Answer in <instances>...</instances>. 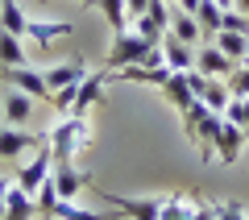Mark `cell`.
Wrapping results in <instances>:
<instances>
[{"instance_id": "obj_26", "label": "cell", "mask_w": 249, "mask_h": 220, "mask_svg": "<svg viewBox=\"0 0 249 220\" xmlns=\"http://www.w3.org/2000/svg\"><path fill=\"white\" fill-rule=\"evenodd\" d=\"M224 116H229L232 125H241V129L249 133V96H245V100H241V96H232V100H229V108H224Z\"/></svg>"}, {"instance_id": "obj_34", "label": "cell", "mask_w": 249, "mask_h": 220, "mask_svg": "<svg viewBox=\"0 0 249 220\" xmlns=\"http://www.w3.org/2000/svg\"><path fill=\"white\" fill-rule=\"evenodd\" d=\"M175 4H178L183 13H199V4H204V0H175Z\"/></svg>"}, {"instance_id": "obj_23", "label": "cell", "mask_w": 249, "mask_h": 220, "mask_svg": "<svg viewBox=\"0 0 249 220\" xmlns=\"http://www.w3.org/2000/svg\"><path fill=\"white\" fill-rule=\"evenodd\" d=\"M100 13H104V21L112 25V34H121L124 25H129V4L124 0H91Z\"/></svg>"}, {"instance_id": "obj_13", "label": "cell", "mask_w": 249, "mask_h": 220, "mask_svg": "<svg viewBox=\"0 0 249 220\" xmlns=\"http://www.w3.org/2000/svg\"><path fill=\"white\" fill-rule=\"evenodd\" d=\"M166 34H175L183 46H204V29H199L196 13H183V9H170V29Z\"/></svg>"}, {"instance_id": "obj_31", "label": "cell", "mask_w": 249, "mask_h": 220, "mask_svg": "<svg viewBox=\"0 0 249 220\" xmlns=\"http://www.w3.org/2000/svg\"><path fill=\"white\" fill-rule=\"evenodd\" d=\"M142 17H150L158 29H170V4H166V0H150V9H145Z\"/></svg>"}, {"instance_id": "obj_3", "label": "cell", "mask_w": 249, "mask_h": 220, "mask_svg": "<svg viewBox=\"0 0 249 220\" xmlns=\"http://www.w3.org/2000/svg\"><path fill=\"white\" fill-rule=\"evenodd\" d=\"M0 75H4V83H9V88L25 92V96H34V100H50L46 75H42V67H34V62H25V67H0Z\"/></svg>"}, {"instance_id": "obj_38", "label": "cell", "mask_w": 249, "mask_h": 220, "mask_svg": "<svg viewBox=\"0 0 249 220\" xmlns=\"http://www.w3.org/2000/svg\"><path fill=\"white\" fill-rule=\"evenodd\" d=\"M79 4H91V0H79Z\"/></svg>"}, {"instance_id": "obj_25", "label": "cell", "mask_w": 249, "mask_h": 220, "mask_svg": "<svg viewBox=\"0 0 249 220\" xmlns=\"http://www.w3.org/2000/svg\"><path fill=\"white\" fill-rule=\"evenodd\" d=\"M199 100H204L212 112H224V108H229V100H232V92H229V83H224V79H212V83H208V92H204Z\"/></svg>"}, {"instance_id": "obj_14", "label": "cell", "mask_w": 249, "mask_h": 220, "mask_svg": "<svg viewBox=\"0 0 249 220\" xmlns=\"http://www.w3.org/2000/svg\"><path fill=\"white\" fill-rule=\"evenodd\" d=\"M29 116H34V96H25V92L9 88V92H4V125H17V129H25Z\"/></svg>"}, {"instance_id": "obj_2", "label": "cell", "mask_w": 249, "mask_h": 220, "mask_svg": "<svg viewBox=\"0 0 249 220\" xmlns=\"http://www.w3.org/2000/svg\"><path fill=\"white\" fill-rule=\"evenodd\" d=\"M158 50L154 42H145L137 29H121V34L112 37V50H108V58H104V67L108 71H121V67H133V62H145L150 54Z\"/></svg>"}, {"instance_id": "obj_33", "label": "cell", "mask_w": 249, "mask_h": 220, "mask_svg": "<svg viewBox=\"0 0 249 220\" xmlns=\"http://www.w3.org/2000/svg\"><path fill=\"white\" fill-rule=\"evenodd\" d=\"M191 220H216V208H212L208 200H199V195H196V212H191Z\"/></svg>"}, {"instance_id": "obj_19", "label": "cell", "mask_w": 249, "mask_h": 220, "mask_svg": "<svg viewBox=\"0 0 249 220\" xmlns=\"http://www.w3.org/2000/svg\"><path fill=\"white\" fill-rule=\"evenodd\" d=\"M25 37L0 29V67H25Z\"/></svg>"}, {"instance_id": "obj_6", "label": "cell", "mask_w": 249, "mask_h": 220, "mask_svg": "<svg viewBox=\"0 0 249 220\" xmlns=\"http://www.w3.org/2000/svg\"><path fill=\"white\" fill-rule=\"evenodd\" d=\"M100 200H108V208L121 212L124 220H158L162 200H137V195H112V191H100Z\"/></svg>"}, {"instance_id": "obj_39", "label": "cell", "mask_w": 249, "mask_h": 220, "mask_svg": "<svg viewBox=\"0 0 249 220\" xmlns=\"http://www.w3.org/2000/svg\"><path fill=\"white\" fill-rule=\"evenodd\" d=\"M166 4H175V0H166Z\"/></svg>"}, {"instance_id": "obj_10", "label": "cell", "mask_w": 249, "mask_h": 220, "mask_svg": "<svg viewBox=\"0 0 249 220\" xmlns=\"http://www.w3.org/2000/svg\"><path fill=\"white\" fill-rule=\"evenodd\" d=\"M42 75H46V88L58 92V88H75V83H83L91 71H88V62L71 58V62H58V67H42Z\"/></svg>"}, {"instance_id": "obj_22", "label": "cell", "mask_w": 249, "mask_h": 220, "mask_svg": "<svg viewBox=\"0 0 249 220\" xmlns=\"http://www.w3.org/2000/svg\"><path fill=\"white\" fill-rule=\"evenodd\" d=\"M25 25H29V17L17 9V0H0V29H9V34L25 37Z\"/></svg>"}, {"instance_id": "obj_30", "label": "cell", "mask_w": 249, "mask_h": 220, "mask_svg": "<svg viewBox=\"0 0 249 220\" xmlns=\"http://www.w3.org/2000/svg\"><path fill=\"white\" fill-rule=\"evenodd\" d=\"M212 208H216V220H249L241 200H220V203H212Z\"/></svg>"}, {"instance_id": "obj_17", "label": "cell", "mask_w": 249, "mask_h": 220, "mask_svg": "<svg viewBox=\"0 0 249 220\" xmlns=\"http://www.w3.org/2000/svg\"><path fill=\"white\" fill-rule=\"evenodd\" d=\"M34 216H37L34 195L21 191V187L13 183V187H9V200H4V216H0V220H34Z\"/></svg>"}, {"instance_id": "obj_24", "label": "cell", "mask_w": 249, "mask_h": 220, "mask_svg": "<svg viewBox=\"0 0 249 220\" xmlns=\"http://www.w3.org/2000/svg\"><path fill=\"white\" fill-rule=\"evenodd\" d=\"M220 17H224L220 4H212V0H204V4H199L196 21H199V29H204V42H212V37L220 34Z\"/></svg>"}, {"instance_id": "obj_5", "label": "cell", "mask_w": 249, "mask_h": 220, "mask_svg": "<svg viewBox=\"0 0 249 220\" xmlns=\"http://www.w3.org/2000/svg\"><path fill=\"white\" fill-rule=\"evenodd\" d=\"M37 146H46V133H25L17 125H0V162L21 158L25 150H37Z\"/></svg>"}, {"instance_id": "obj_16", "label": "cell", "mask_w": 249, "mask_h": 220, "mask_svg": "<svg viewBox=\"0 0 249 220\" xmlns=\"http://www.w3.org/2000/svg\"><path fill=\"white\" fill-rule=\"evenodd\" d=\"M71 29H75L71 21H29V25H25V37H29L34 46H50V42H58V37H67Z\"/></svg>"}, {"instance_id": "obj_32", "label": "cell", "mask_w": 249, "mask_h": 220, "mask_svg": "<svg viewBox=\"0 0 249 220\" xmlns=\"http://www.w3.org/2000/svg\"><path fill=\"white\" fill-rule=\"evenodd\" d=\"M183 79H187V88L196 92V100L204 96V92H208V83H212V79H208V75H204V71H199V67H191V71H183Z\"/></svg>"}, {"instance_id": "obj_40", "label": "cell", "mask_w": 249, "mask_h": 220, "mask_svg": "<svg viewBox=\"0 0 249 220\" xmlns=\"http://www.w3.org/2000/svg\"><path fill=\"white\" fill-rule=\"evenodd\" d=\"M245 62H249V58H245Z\"/></svg>"}, {"instance_id": "obj_9", "label": "cell", "mask_w": 249, "mask_h": 220, "mask_svg": "<svg viewBox=\"0 0 249 220\" xmlns=\"http://www.w3.org/2000/svg\"><path fill=\"white\" fill-rule=\"evenodd\" d=\"M50 175H54V187H58L62 200H75L83 187H91V175H88V170H79L75 162H54Z\"/></svg>"}, {"instance_id": "obj_7", "label": "cell", "mask_w": 249, "mask_h": 220, "mask_svg": "<svg viewBox=\"0 0 249 220\" xmlns=\"http://www.w3.org/2000/svg\"><path fill=\"white\" fill-rule=\"evenodd\" d=\"M108 83H112V71H108V67H104V71H91L88 79L79 83V96H75L71 116H88L91 108L100 104V96H104V88H108Z\"/></svg>"}, {"instance_id": "obj_11", "label": "cell", "mask_w": 249, "mask_h": 220, "mask_svg": "<svg viewBox=\"0 0 249 220\" xmlns=\"http://www.w3.org/2000/svg\"><path fill=\"white\" fill-rule=\"evenodd\" d=\"M245 137H249V133L241 129V125H232L229 116H224V125H220V137H216V158H220L224 166H232V162L241 158V146H245Z\"/></svg>"}, {"instance_id": "obj_35", "label": "cell", "mask_w": 249, "mask_h": 220, "mask_svg": "<svg viewBox=\"0 0 249 220\" xmlns=\"http://www.w3.org/2000/svg\"><path fill=\"white\" fill-rule=\"evenodd\" d=\"M9 187H13L9 179H0V216H4V200H9Z\"/></svg>"}, {"instance_id": "obj_1", "label": "cell", "mask_w": 249, "mask_h": 220, "mask_svg": "<svg viewBox=\"0 0 249 220\" xmlns=\"http://www.w3.org/2000/svg\"><path fill=\"white\" fill-rule=\"evenodd\" d=\"M46 141L54 150V162H75V154L88 150V141H91L88 116H58L50 125V133H46Z\"/></svg>"}, {"instance_id": "obj_8", "label": "cell", "mask_w": 249, "mask_h": 220, "mask_svg": "<svg viewBox=\"0 0 249 220\" xmlns=\"http://www.w3.org/2000/svg\"><path fill=\"white\" fill-rule=\"evenodd\" d=\"M196 67L204 71L208 79H229L232 71H237V62H232V58H229V54H224L216 42H204V46L196 50Z\"/></svg>"}, {"instance_id": "obj_15", "label": "cell", "mask_w": 249, "mask_h": 220, "mask_svg": "<svg viewBox=\"0 0 249 220\" xmlns=\"http://www.w3.org/2000/svg\"><path fill=\"white\" fill-rule=\"evenodd\" d=\"M162 58L170 71H191L196 67V46H183L175 34H162Z\"/></svg>"}, {"instance_id": "obj_12", "label": "cell", "mask_w": 249, "mask_h": 220, "mask_svg": "<svg viewBox=\"0 0 249 220\" xmlns=\"http://www.w3.org/2000/svg\"><path fill=\"white\" fill-rule=\"evenodd\" d=\"M220 125H224V112H208L204 121H199V129H196V146H199V158L204 162H212L216 158V137H220Z\"/></svg>"}, {"instance_id": "obj_28", "label": "cell", "mask_w": 249, "mask_h": 220, "mask_svg": "<svg viewBox=\"0 0 249 220\" xmlns=\"http://www.w3.org/2000/svg\"><path fill=\"white\" fill-rule=\"evenodd\" d=\"M224 83H229V92H232V96H241V100H245V96H249V62H237V71H232V75H229Z\"/></svg>"}, {"instance_id": "obj_37", "label": "cell", "mask_w": 249, "mask_h": 220, "mask_svg": "<svg viewBox=\"0 0 249 220\" xmlns=\"http://www.w3.org/2000/svg\"><path fill=\"white\" fill-rule=\"evenodd\" d=\"M212 4H220V9H232V4H237V0H212Z\"/></svg>"}, {"instance_id": "obj_27", "label": "cell", "mask_w": 249, "mask_h": 220, "mask_svg": "<svg viewBox=\"0 0 249 220\" xmlns=\"http://www.w3.org/2000/svg\"><path fill=\"white\" fill-rule=\"evenodd\" d=\"M208 112H212V108H208L204 100H196V104H191V108H187V112H183V133H187V137H196V129H199V121H204Z\"/></svg>"}, {"instance_id": "obj_20", "label": "cell", "mask_w": 249, "mask_h": 220, "mask_svg": "<svg viewBox=\"0 0 249 220\" xmlns=\"http://www.w3.org/2000/svg\"><path fill=\"white\" fill-rule=\"evenodd\" d=\"M196 212V195L183 200V195H162V208H158V220H191Z\"/></svg>"}, {"instance_id": "obj_18", "label": "cell", "mask_w": 249, "mask_h": 220, "mask_svg": "<svg viewBox=\"0 0 249 220\" xmlns=\"http://www.w3.org/2000/svg\"><path fill=\"white\" fill-rule=\"evenodd\" d=\"M162 96L170 100V108H178V112H187V108L196 104V92L187 88V79H183V71H175L166 83H162Z\"/></svg>"}, {"instance_id": "obj_29", "label": "cell", "mask_w": 249, "mask_h": 220, "mask_svg": "<svg viewBox=\"0 0 249 220\" xmlns=\"http://www.w3.org/2000/svg\"><path fill=\"white\" fill-rule=\"evenodd\" d=\"M220 29H229V34H245V37H249V17H245V13H237V9H224Z\"/></svg>"}, {"instance_id": "obj_36", "label": "cell", "mask_w": 249, "mask_h": 220, "mask_svg": "<svg viewBox=\"0 0 249 220\" xmlns=\"http://www.w3.org/2000/svg\"><path fill=\"white\" fill-rule=\"evenodd\" d=\"M232 9H237V13H245V17H249V0H237Z\"/></svg>"}, {"instance_id": "obj_21", "label": "cell", "mask_w": 249, "mask_h": 220, "mask_svg": "<svg viewBox=\"0 0 249 220\" xmlns=\"http://www.w3.org/2000/svg\"><path fill=\"white\" fill-rule=\"evenodd\" d=\"M212 42L220 46V50L229 54L232 62H245V58H249V37H245V34H229V29H220Z\"/></svg>"}, {"instance_id": "obj_4", "label": "cell", "mask_w": 249, "mask_h": 220, "mask_svg": "<svg viewBox=\"0 0 249 220\" xmlns=\"http://www.w3.org/2000/svg\"><path fill=\"white\" fill-rule=\"evenodd\" d=\"M50 170H54V150H50V141H46V146H37V154H34V158H29L25 166L17 170V179H13V183H17L21 191H29V195H34L37 187H42L46 179H50Z\"/></svg>"}]
</instances>
